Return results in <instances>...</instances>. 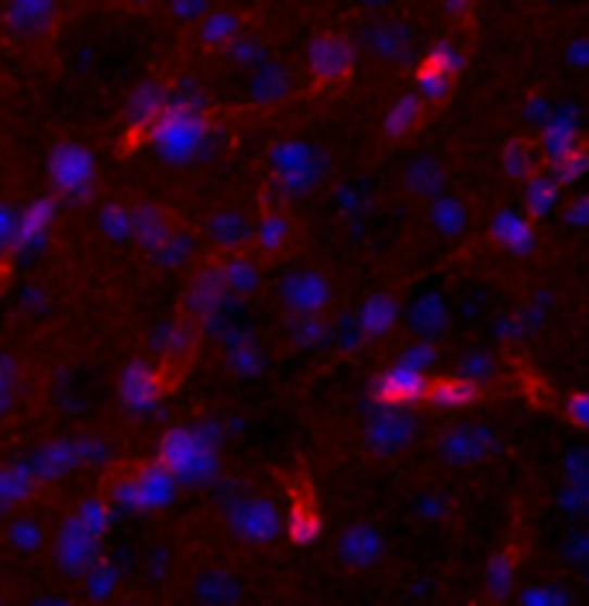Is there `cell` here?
Masks as SVG:
<instances>
[{
  "label": "cell",
  "instance_id": "2",
  "mask_svg": "<svg viewBox=\"0 0 589 606\" xmlns=\"http://www.w3.org/2000/svg\"><path fill=\"white\" fill-rule=\"evenodd\" d=\"M411 438H414V417L408 411H397V407L379 411L369 420V428H365V444H369V449L379 452V455L408 449Z\"/></svg>",
  "mask_w": 589,
  "mask_h": 606
},
{
  "label": "cell",
  "instance_id": "7",
  "mask_svg": "<svg viewBox=\"0 0 589 606\" xmlns=\"http://www.w3.org/2000/svg\"><path fill=\"white\" fill-rule=\"evenodd\" d=\"M276 169L287 179L290 187H308L317 179V166H314V152L308 146H283L276 152Z\"/></svg>",
  "mask_w": 589,
  "mask_h": 606
},
{
  "label": "cell",
  "instance_id": "4",
  "mask_svg": "<svg viewBox=\"0 0 589 606\" xmlns=\"http://www.w3.org/2000/svg\"><path fill=\"white\" fill-rule=\"evenodd\" d=\"M408 320L417 338H438L444 325H449V307H444V300L438 293H424L411 303Z\"/></svg>",
  "mask_w": 589,
  "mask_h": 606
},
{
  "label": "cell",
  "instance_id": "8",
  "mask_svg": "<svg viewBox=\"0 0 589 606\" xmlns=\"http://www.w3.org/2000/svg\"><path fill=\"white\" fill-rule=\"evenodd\" d=\"M159 146L170 159H190L200 149V128L190 125L187 117H176L159 131Z\"/></svg>",
  "mask_w": 589,
  "mask_h": 606
},
{
  "label": "cell",
  "instance_id": "3",
  "mask_svg": "<svg viewBox=\"0 0 589 606\" xmlns=\"http://www.w3.org/2000/svg\"><path fill=\"white\" fill-rule=\"evenodd\" d=\"M55 14V0H11L8 4V28L22 38L46 35Z\"/></svg>",
  "mask_w": 589,
  "mask_h": 606
},
{
  "label": "cell",
  "instance_id": "10",
  "mask_svg": "<svg viewBox=\"0 0 589 606\" xmlns=\"http://www.w3.org/2000/svg\"><path fill=\"white\" fill-rule=\"evenodd\" d=\"M211 238L217 241V245H225V249H238V245H246V241L252 238V225H249L246 214L221 211V214L211 217Z\"/></svg>",
  "mask_w": 589,
  "mask_h": 606
},
{
  "label": "cell",
  "instance_id": "14",
  "mask_svg": "<svg viewBox=\"0 0 589 606\" xmlns=\"http://www.w3.org/2000/svg\"><path fill=\"white\" fill-rule=\"evenodd\" d=\"M408 184H411L414 193H438L441 169L435 163H424V159H417V163L411 166V173H408Z\"/></svg>",
  "mask_w": 589,
  "mask_h": 606
},
{
  "label": "cell",
  "instance_id": "19",
  "mask_svg": "<svg viewBox=\"0 0 589 606\" xmlns=\"http://www.w3.org/2000/svg\"><path fill=\"white\" fill-rule=\"evenodd\" d=\"M276 79H279V73L262 76V84H255V97H276V93L287 90V84H276Z\"/></svg>",
  "mask_w": 589,
  "mask_h": 606
},
{
  "label": "cell",
  "instance_id": "16",
  "mask_svg": "<svg viewBox=\"0 0 589 606\" xmlns=\"http://www.w3.org/2000/svg\"><path fill=\"white\" fill-rule=\"evenodd\" d=\"M11 362L0 358V417L11 411V396H14V382H11Z\"/></svg>",
  "mask_w": 589,
  "mask_h": 606
},
{
  "label": "cell",
  "instance_id": "17",
  "mask_svg": "<svg viewBox=\"0 0 589 606\" xmlns=\"http://www.w3.org/2000/svg\"><path fill=\"white\" fill-rule=\"evenodd\" d=\"M14 235H17V211L0 204V249H8Z\"/></svg>",
  "mask_w": 589,
  "mask_h": 606
},
{
  "label": "cell",
  "instance_id": "13",
  "mask_svg": "<svg viewBox=\"0 0 589 606\" xmlns=\"http://www.w3.org/2000/svg\"><path fill=\"white\" fill-rule=\"evenodd\" d=\"M197 596L204 603H228V599L238 596V585L228 576H208V579L197 582Z\"/></svg>",
  "mask_w": 589,
  "mask_h": 606
},
{
  "label": "cell",
  "instance_id": "12",
  "mask_svg": "<svg viewBox=\"0 0 589 606\" xmlns=\"http://www.w3.org/2000/svg\"><path fill=\"white\" fill-rule=\"evenodd\" d=\"M365 46H369L379 59H397L403 52V46H408V35L393 25H379L373 31H365Z\"/></svg>",
  "mask_w": 589,
  "mask_h": 606
},
{
  "label": "cell",
  "instance_id": "9",
  "mask_svg": "<svg viewBox=\"0 0 589 606\" xmlns=\"http://www.w3.org/2000/svg\"><path fill=\"white\" fill-rule=\"evenodd\" d=\"M379 552H383V541L373 528H352L338 541V555L349 565H369L379 558Z\"/></svg>",
  "mask_w": 589,
  "mask_h": 606
},
{
  "label": "cell",
  "instance_id": "15",
  "mask_svg": "<svg viewBox=\"0 0 589 606\" xmlns=\"http://www.w3.org/2000/svg\"><path fill=\"white\" fill-rule=\"evenodd\" d=\"M435 225H438L441 231H462V225H465V211L455 204V200L444 197L441 204L435 207Z\"/></svg>",
  "mask_w": 589,
  "mask_h": 606
},
{
  "label": "cell",
  "instance_id": "18",
  "mask_svg": "<svg viewBox=\"0 0 589 606\" xmlns=\"http://www.w3.org/2000/svg\"><path fill=\"white\" fill-rule=\"evenodd\" d=\"M386 325H390V307H386L383 300H376L369 311H365V328H373V331H383Z\"/></svg>",
  "mask_w": 589,
  "mask_h": 606
},
{
  "label": "cell",
  "instance_id": "11",
  "mask_svg": "<svg viewBox=\"0 0 589 606\" xmlns=\"http://www.w3.org/2000/svg\"><path fill=\"white\" fill-rule=\"evenodd\" d=\"M311 63L324 79H335L344 66H349V52H344V46L335 42V38H324V42H317L311 49Z\"/></svg>",
  "mask_w": 589,
  "mask_h": 606
},
{
  "label": "cell",
  "instance_id": "20",
  "mask_svg": "<svg viewBox=\"0 0 589 606\" xmlns=\"http://www.w3.org/2000/svg\"><path fill=\"white\" fill-rule=\"evenodd\" d=\"M14 541H17V544H22V548H25V552H32V548H35V544H38V541H42V534H38L35 528H14Z\"/></svg>",
  "mask_w": 589,
  "mask_h": 606
},
{
  "label": "cell",
  "instance_id": "6",
  "mask_svg": "<svg viewBox=\"0 0 589 606\" xmlns=\"http://www.w3.org/2000/svg\"><path fill=\"white\" fill-rule=\"evenodd\" d=\"M486 449H490V431H483V428H455V431L444 434V441H441L444 458L459 462V466L483 458Z\"/></svg>",
  "mask_w": 589,
  "mask_h": 606
},
{
  "label": "cell",
  "instance_id": "1",
  "mask_svg": "<svg viewBox=\"0 0 589 606\" xmlns=\"http://www.w3.org/2000/svg\"><path fill=\"white\" fill-rule=\"evenodd\" d=\"M328 300H331V287L321 273H293L283 279V303L300 317L321 314L328 307Z\"/></svg>",
  "mask_w": 589,
  "mask_h": 606
},
{
  "label": "cell",
  "instance_id": "5",
  "mask_svg": "<svg viewBox=\"0 0 589 606\" xmlns=\"http://www.w3.org/2000/svg\"><path fill=\"white\" fill-rule=\"evenodd\" d=\"M231 523H235L238 534H246L252 541H266L276 531V510L270 507V503L252 500V503H241V507H235Z\"/></svg>",
  "mask_w": 589,
  "mask_h": 606
}]
</instances>
